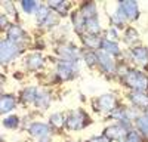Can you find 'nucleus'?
I'll return each mask as SVG.
<instances>
[{
	"mask_svg": "<svg viewBox=\"0 0 148 142\" xmlns=\"http://www.w3.org/2000/svg\"><path fill=\"white\" fill-rule=\"evenodd\" d=\"M126 85L136 90H145L148 87V79L139 71H129L126 76Z\"/></svg>",
	"mask_w": 148,
	"mask_h": 142,
	"instance_id": "obj_1",
	"label": "nucleus"
},
{
	"mask_svg": "<svg viewBox=\"0 0 148 142\" xmlns=\"http://www.w3.org/2000/svg\"><path fill=\"white\" fill-rule=\"evenodd\" d=\"M19 52L18 44L12 40H3L2 42V62H8Z\"/></svg>",
	"mask_w": 148,
	"mask_h": 142,
	"instance_id": "obj_2",
	"label": "nucleus"
},
{
	"mask_svg": "<svg viewBox=\"0 0 148 142\" xmlns=\"http://www.w3.org/2000/svg\"><path fill=\"white\" fill-rule=\"evenodd\" d=\"M65 124H67L68 129H71V130L82 129V127L86 126V115H84L82 111H74V113H71V115L67 118Z\"/></svg>",
	"mask_w": 148,
	"mask_h": 142,
	"instance_id": "obj_3",
	"label": "nucleus"
},
{
	"mask_svg": "<svg viewBox=\"0 0 148 142\" xmlns=\"http://www.w3.org/2000/svg\"><path fill=\"white\" fill-rule=\"evenodd\" d=\"M120 9L125 12V15L130 19L138 16V5L136 2H132V0H127V2H121L120 3Z\"/></svg>",
	"mask_w": 148,
	"mask_h": 142,
	"instance_id": "obj_4",
	"label": "nucleus"
},
{
	"mask_svg": "<svg viewBox=\"0 0 148 142\" xmlns=\"http://www.w3.org/2000/svg\"><path fill=\"white\" fill-rule=\"evenodd\" d=\"M74 73H76V67H74L73 62H61L59 67H58V74L61 76V79H71L74 76Z\"/></svg>",
	"mask_w": 148,
	"mask_h": 142,
	"instance_id": "obj_5",
	"label": "nucleus"
},
{
	"mask_svg": "<svg viewBox=\"0 0 148 142\" xmlns=\"http://www.w3.org/2000/svg\"><path fill=\"white\" fill-rule=\"evenodd\" d=\"M132 58L136 64L147 65L148 64V51L145 47H135L132 51Z\"/></svg>",
	"mask_w": 148,
	"mask_h": 142,
	"instance_id": "obj_6",
	"label": "nucleus"
},
{
	"mask_svg": "<svg viewBox=\"0 0 148 142\" xmlns=\"http://www.w3.org/2000/svg\"><path fill=\"white\" fill-rule=\"evenodd\" d=\"M130 99H132V102L135 105L141 106V108H147V106H148V95L144 93V92H141V90L133 92L130 95Z\"/></svg>",
	"mask_w": 148,
	"mask_h": 142,
	"instance_id": "obj_7",
	"label": "nucleus"
},
{
	"mask_svg": "<svg viewBox=\"0 0 148 142\" xmlns=\"http://www.w3.org/2000/svg\"><path fill=\"white\" fill-rule=\"evenodd\" d=\"M126 133V130L123 126H111L105 130V138L108 139H120Z\"/></svg>",
	"mask_w": 148,
	"mask_h": 142,
	"instance_id": "obj_8",
	"label": "nucleus"
},
{
	"mask_svg": "<svg viewBox=\"0 0 148 142\" xmlns=\"http://www.w3.org/2000/svg\"><path fill=\"white\" fill-rule=\"evenodd\" d=\"M37 19H39L40 24H45V25H52L55 22V18L52 16V14L49 12L46 8H40L39 9V14H37Z\"/></svg>",
	"mask_w": 148,
	"mask_h": 142,
	"instance_id": "obj_9",
	"label": "nucleus"
},
{
	"mask_svg": "<svg viewBox=\"0 0 148 142\" xmlns=\"http://www.w3.org/2000/svg\"><path fill=\"white\" fill-rule=\"evenodd\" d=\"M30 133L34 135V136H46L49 133V127L46 124H42V123H33L30 126Z\"/></svg>",
	"mask_w": 148,
	"mask_h": 142,
	"instance_id": "obj_10",
	"label": "nucleus"
},
{
	"mask_svg": "<svg viewBox=\"0 0 148 142\" xmlns=\"http://www.w3.org/2000/svg\"><path fill=\"white\" fill-rule=\"evenodd\" d=\"M98 102H99V106L102 110H111V108H114V105H116V98L113 95H102V96L98 99Z\"/></svg>",
	"mask_w": 148,
	"mask_h": 142,
	"instance_id": "obj_11",
	"label": "nucleus"
},
{
	"mask_svg": "<svg viewBox=\"0 0 148 142\" xmlns=\"http://www.w3.org/2000/svg\"><path fill=\"white\" fill-rule=\"evenodd\" d=\"M98 61L101 62L102 68H104L105 71H108V73H111V71L114 70V62H113V59H111L105 52H102V53L98 55Z\"/></svg>",
	"mask_w": 148,
	"mask_h": 142,
	"instance_id": "obj_12",
	"label": "nucleus"
},
{
	"mask_svg": "<svg viewBox=\"0 0 148 142\" xmlns=\"http://www.w3.org/2000/svg\"><path fill=\"white\" fill-rule=\"evenodd\" d=\"M8 36H9V40H12V42H21L25 34H24V31L18 25H12L8 31Z\"/></svg>",
	"mask_w": 148,
	"mask_h": 142,
	"instance_id": "obj_13",
	"label": "nucleus"
},
{
	"mask_svg": "<svg viewBox=\"0 0 148 142\" xmlns=\"http://www.w3.org/2000/svg\"><path fill=\"white\" fill-rule=\"evenodd\" d=\"M15 106V98L10 95H3L2 96V113H8Z\"/></svg>",
	"mask_w": 148,
	"mask_h": 142,
	"instance_id": "obj_14",
	"label": "nucleus"
},
{
	"mask_svg": "<svg viewBox=\"0 0 148 142\" xmlns=\"http://www.w3.org/2000/svg\"><path fill=\"white\" fill-rule=\"evenodd\" d=\"M43 65V59L40 55H33L27 59V67L30 70H37V68H40Z\"/></svg>",
	"mask_w": 148,
	"mask_h": 142,
	"instance_id": "obj_15",
	"label": "nucleus"
},
{
	"mask_svg": "<svg viewBox=\"0 0 148 142\" xmlns=\"http://www.w3.org/2000/svg\"><path fill=\"white\" fill-rule=\"evenodd\" d=\"M37 92H36V89L34 87H28V89H25L24 90V93H22V102H25V104H30V102H34L36 101V95Z\"/></svg>",
	"mask_w": 148,
	"mask_h": 142,
	"instance_id": "obj_16",
	"label": "nucleus"
},
{
	"mask_svg": "<svg viewBox=\"0 0 148 142\" xmlns=\"http://www.w3.org/2000/svg\"><path fill=\"white\" fill-rule=\"evenodd\" d=\"M37 106H40V108H47V105H49V95L45 93V92H39L37 93V96H36V101Z\"/></svg>",
	"mask_w": 148,
	"mask_h": 142,
	"instance_id": "obj_17",
	"label": "nucleus"
},
{
	"mask_svg": "<svg viewBox=\"0 0 148 142\" xmlns=\"http://www.w3.org/2000/svg\"><path fill=\"white\" fill-rule=\"evenodd\" d=\"M83 42H84V44L86 46H89V47H98L102 42H101V39L99 37H96V36H83Z\"/></svg>",
	"mask_w": 148,
	"mask_h": 142,
	"instance_id": "obj_18",
	"label": "nucleus"
},
{
	"mask_svg": "<svg viewBox=\"0 0 148 142\" xmlns=\"http://www.w3.org/2000/svg\"><path fill=\"white\" fill-rule=\"evenodd\" d=\"M86 27H88V30H89L90 33H93V34L99 33V30H101V25L98 24V19H96V18L86 19Z\"/></svg>",
	"mask_w": 148,
	"mask_h": 142,
	"instance_id": "obj_19",
	"label": "nucleus"
},
{
	"mask_svg": "<svg viewBox=\"0 0 148 142\" xmlns=\"http://www.w3.org/2000/svg\"><path fill=\"white\" fill-rule=\"evenodd\" d=\"M102 47H104L105 52H110V53H113V55H119V47H117V44L113 43L111 40H104V42H102Z\"/></svg>",
	"mask_w": 148,
	"mask_h": 142,
	"instance_id": "obj_20",
	"label": "nucleus"
},
{
	"mask_svg": "<svg viewBox=\"0 0 148 142\" xmlns=\"http://www.w3.org/2000/svg\"><path fill=\"white\" fill-rule=\"evenodd\" d=\"M136 126L139 127V130H141L145 136H148V115L139 117L138 120H136Z\"/></svg>",
	"mask_w": 148,
	"mask_h": 142,
	"instance_id": "obj_21",
	"label": "nucleus"
},
{
	"mask_svg": "<svg viewBox=\"0 0 148 142\" xmlns=\"http://www.w3.org/2000/svg\"><path fill=\"white\" fill-rule=\"evenodd\" d=\"M51 123H52L53 127L61 129V127L65 124V118L62 117V114H53V115L51 117Z\"/></svg>",
	"mask_w": 148,
	"mask_h": 142,
	"instance_id": "obj_22",
	"label": "nucleus"
},
{
	"mask_svg": "<svg viewBox=\"0 0 148 142\" xmlns=\"http://www.w3.org/2000/svg\"><path fill=\"white\" fill-rule=\"evenodd\" d=\"M96 9H95V5H88V6H84L83 8V16L86 19H90V18H96Z\"/></svg>",
	"mask_w": 148,
	"mask_h": 142,
	"instance_id": "obj_23",
	"label": "nucleus"
},
{
	"mask_svg": "<svg viewBox=\"0 0 148 142\" xmlns=\"http://www.w3.org/2000/svg\"><path fill=\"white\" fill-rule=\"evenodd\" d=\"M49 5H51L53 9H56L59 14H65V10H67V5L64 2H51Z\"/></svg>",
	"mask_w": 148,
	"mask_h": 142,
	"instance_id": "obj_24",
	"label": "nucleus"
},
{
	"mask_svg": "<svg viewBox=\"0 0 148 142\" xmlns=\"http://www.w3.org/2000/svg\"><path fill=\"white\" fill-rule=\"evenodd\" d=\"M138 39V33L135 31L133 28H127L126 30V42L127 43H132V42H135Z\"/></svg>",
	"mask_w": 148,
	"mask_h": 142,
	"instance_id": "obj_25",
	"label": "nucleus"
},
{
	"mask_svg": "<svg viewBox=\"0 0 148 142\" xmlns=\"http://www.w3.org/2000/svg\"><path fill=\"white\" fill-rule=\"evenodd\" d=\"M3 124L6 127H9V129H15L18 126V117H9V118H6V120L3 122Z\"/></svg>",
	"mask_w": 148,
	"mask_h": 142,
	"instance_id": "obj_26",
	"label": "nucleus"
},
{
	"mask_svg": "<svg viewBox=\"0 0 148 142\" xmlns=\"http://www.w3.org/2000/svg\"><path fill=\"white\" fill-rule=\"evenodd\" d=\"M125 18H126V15H125V12H123L121 9H119L116 14L113 15V21H114L116 24H121L123 21H125Z\"/></svg>",
	"mask_w": 148,
	"mask_h": 142,
	"instance_id": "obj_27",
	"label": "nucleus"
},
{
	"mask_svg": "<svg viewBox=\"0 0 148 142\" xmlns=\"http://www.w3.org/2000/svg\"><path fill=\"white\" fill-rule=\"evenodd\" d=\"M22 8H24V10L25 12H34L36 9H37V5L34 3V2H22Z\"/></svg>",
	"mask_w": 148,
	"mask_h": 142,
	"instance_id": "obj_28",
	"label": "nucleus"
},
{
	"mask_svg": "<svg viewBox=\"0 0 148 142\" xmlns=\"http://www.w3.org/2000/svg\"><path fill=\"white\" fill-rule=\"evenodd\" d=\"M125 142H139L138 133H136V132H129V135H127V138H126Z\"/></svg>",
	"mask_w": 148,
	"mask_h": 142,
	"instance_id": "obj_29",
	"label": "nucleus"
},
{
	"mask_svg": "<svg viewBox=\"0 0 148 142\" xmlns=\"http://www.w3.org/2000/svg\"><path fill=\"white\" fill-rule=\"evenodd\" d=\"M86 62H88L89 65H93L96 62V56L93 53H86Z\"/></svg>",
	"mask_w": 148,
	"mask_h": 142,
	"instance_id": "obj_30",
	"label": "nucleus"
},
{
	"mask_svg": "<svg viewBox=\"0 0 148 142\" xmlns=\"http://www.w3.org/2000/svg\"><path fill=\"white\" fill-rule=\"evenodd\" d=\"M74 25H76V30H82V27H83V21H82V18L80 16H74Z\"/></svg>",
	"mask_w": 148,
	"mask_h": 142,
	"instance_id": "obj_31",
	"label": "nucleus"
},
{
	"mask_svg": "<svg viewBox=\"0 0 148 142\" xmlns=\"http://www.w3.org/2000/svg\"><path fill=\"white\" fill-rule=\"evenodd\" d=\"M88 142H110V139L105 138V136H95V138H92V139L88 141Z\"/></svg>",
	"mask_w": 148,
	"mask_h": 142,
	"instance_id": "obj_32",
	"label": "nucleus"
},
{
	"mask_svg": "<svg viewBox=\"0 0 148 142\" xmlns=\"http://www.w3.org/2000/svg\"><path fill=\"white\" fill-rule=\"evenodd\" d=\"M108 36H110V37H113V39H116V31L114 30H110L108 31Z\"/></svg>",
	"mask_w": 148,
	"mask_h": 142,
	"instance_id": "obj_33",
	"label": "nucleus"
},
{
	"mask_svg": "<svg viewBox=\"0 0 148 142\" xmlns=\"http://www.w3.org/2000/svg\"><path fill=\"white\" fill-rule=\"evenodd\" d=\"M40 142H49V141H47V139H42Z\"/></svg>",
	"mask_w": 148,
	"mask_h": 142,
	"instance_id": "obj_34",
	"label": "nucleus"
}]
</instances>
